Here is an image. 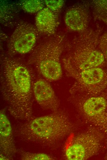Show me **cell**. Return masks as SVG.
Returning a JSON list of instances; mask_svg holds the SVG:
<instances>
[{"instance_id":"cell-5","label":"cell","mask_w":107,"mask_h":160,"mask_svg":"<svg viewBox=\"0 0 107 160\" xmlns=\"http://www.w3.org/2000/svg\"><path fill=\"white\" fill-rule=\"evenodd\" d=\"M69 100L85 121L104 134L107 149V89L97 95H73Z\"/></svg>"},{"instance_id":"cell-16","label":"cell","mask_w":107,"mask_h":160,"mask_svg":"<svg viewBox=\"0 0 107 160\" xmlns=\"http://www.w3.org/2000/svg\"><path fill=\"white\" fill-rule=\"evenodd\" d=\"M21 159L25 160H50L53 158L49 155L41 153H33L26 151L21 149L17 150Z\"/></svg>"},{"instance_id":"cell-4","label":"cell","mask_w":107,"mask_h":160,"mask_svg":"<svg viewBox=\"0 0 107 160\" xmlns=\"http://www.w3.org/2000/svg\"><path fill=\"white\" fill-rule=\"evenodd\" d=\"M64 35L59 34L46 39L32 51L28 60L47 79L55 81L62 75L61 55L66 46Z\"/></svg>"},{"instance_id":"cell-13","label":"cell","mask_w":107,"mask_h":160,"mask_svg":"<svg viewBox=\"0 0 107 160\" xmlns=\"http://www.w3.org/2000/svg\"><path fill=\"white\" fill-rule=\"evenodd\" d=\"M17 8L12 4L5 3L0 6V21L5 26L11 27L17 23L18 17Z\"/></svg>"},{"instance_id":"cell-19","label":"cell","mask_w":107,"mask_h":160,"mask_svg":"<svg viewBox=\"0 0 107 160\" xmlns=\"http://www.w3.org/2000/svg\"><path fill=\"white\" fill-rule=\"evenodd\" d=\"M105 159L107 160V155L105 158Z\"/></svg>"},{"instance_id":"cell-17","label":"cell","mask_w":107,"mask_h":160,"mask_svg":"<svg viewBox=\"0 0 107 160\" xmlns=\"http://www.w3.org/2000/svg\"><path fill=\"white\" fill-rule=\"evenodd\" d=\"M45 3L47 7L54 12L59 11L64 4L63 0H45Z\"/></svg>"},{"instance_id":"cell-7","label":"cell","mask_w":107,"mask_h":160,"mask_svg":"<svg viewBox=\"0 0 107 160\" xmlns=\"http://www.w3.org/2000/svg\"><path fill=\"white\" fill-rule=\"evenodd\" d=\"M75 80L69 90L71 95H97L107 89V70L100 67L77 71H66Z\"/></svg>"},{"instance_id":"cell-2","label":"cell","mask_w":107,"mask_h":160,"mask_svg":"<svg viewBox=\"0 0 107 160\" xmlns=\"http://www.w3.org/2000/svg\"><path fill=\"white\" fill-rule=\"evenodd\" d=\"M75 128L68 114L59 110L51 114L18 124L13 131L22 140L46 148L57 146Z\"/></svg>"},{"instance_id":"cell-15","label":"cell","mask_w":107,"mask_h":160,"mask_svg":"<svg viewBox=\"0 0 107 160\" xmlns=\"http://www.w3.org/2000/svg\"><path fill=\"white\" fill-rule=\"evenodd\" d=\"M21 6L26 12L34 13L39 12L44 8V3L40 0H24L22 2Z\"/></svg>"},{"instance_id":"cell-11","label":"cell","mask_w":107,"mask_h":160,"mask_svg":"<svg viewBox=\"0 0 107 160\" xmlns=\"http://www.w3.org/2000/svg\"><path fill=\"white\" fill-rule=\"evenodd\" d=\"M89 18L87 9L81 5L69 9L65 14L64 21L69 29L73 31L81 32L87 29Z\"/></svg>"},{"instance_id":"cell-8","label":"cell","mask_w":107,"mask_h":160,"mask_svg":"<svg viewBox=\"0 0 107 160\" xmlns=\"http://www.w3.org/2000/svg\"><path fill=\"white\" fill-rule=\"evenodd\" d=\"M38 32L36 28L30 23L23 22L18 24L9 40V50L16 54L29 52L35 45Z\"/></svg>"},{"instance_id":"cell-1","label":"cell","mask_w":107,"mask_h":160,"mask_svg":"<svg viewBox=\"0 0 107 160\" xmlns=\"http://www.w3.org/2000/svg\"><path fill=\"white\" fill-rule=\"evenodd\" d=\"M0 91L7 110L15 118H32V90L28 68L18 60L4 56L1 60Z\"/></svg>"},{"instance_id":"cell-10","label":"cell","mask_w":107,"mask_h":160,"mask_svg":"<svg viewBox=\"0 0 107 160\" xmlns=\"http://www.w3.org/2000/svg\"><path fill=\"white\" fill-rule=\"evenodd\" d=\"M13 131L10 122L5 111L0 113V147L1 154L10 159L17 151L15 146Z\"/></svg>"},{"instance_id":"cell-14","label":"cell","mask_w":107,"mask_h":160,"mask_svg":"<svg viewBox=\"0 0 107 160\" xmlns=\"http://www.w3.org/2000/svg\"><path fill=\"white\" fill-rule=\"evenodd\" d=\"M92 6L94 18L107 24V0H93Z\"/></svg>"},{"instance_id":"cell-6","label":"cell","mask_w":107,"mask_h":160,"mask_svg":"<svg viewBox=\"0 0 107 160\" xmlns=\"http://www.w3.org/2000/svg\"><path fill=\"white\" fill-rule=\"evenodd\" d=\"M106 149V138L104 134L92 126L75 135L65 150L69 160H86Z\"/></svg>"},{"instance_id":"cell-3","label":"cell","mask_w":107,"mask_h":160,"mask_svg":"<svg viewBox=\"0 0 107 160\" xmlns=\"http://www.w3.org/2000/svg\"><path fill=\"white\" fill-rule=\"evenodd\" d=\"M101 33L99 30L87 28L75 36L62 60L65 71L82 70L103 64L105 59L98 46Z\"/></svg>"},{"instance_id":"cell-9","label":"cell","mask_w":107,"mask_h":160,"mask_svg":"<svg viewBox=\"0 0 107 160\" xmlns=\"http://www.w3.org/2000/svg\"><path fill=\"white\" fill-rule=\"evenodd\" d=\"M33 91L36 101L42 108L53 112L59 110V100L46 81L43 79L37 80L33 86Z\"/></svg>"},{"instance_id":"cell-18","label":"cell","mask_w":107,"mask_h":160,"mask_svg":"<svg viewBox=\"0 0 107 160\" xmlns=\"http://www.w3.org/2000/svg\"><path fill=\"white\" fill-rule=\"evenodd\" d=\"M98 47L107 62V31L101 35L98 42Z\"/></svg>"},{"instance_id":"cell-12","label":"cell","mask_w":107,"mask_h":160,"mask_svg":"<svg viewBox=\"0 0 107 160\" xmlns=\"http://www.w3.org/2000/svg\"><path fill=\"white\" fill-rule=\"evenodd\" d=\"M57 21L54 13L47 7L38 13L35 18V24L38 31L46 35L54 34L57 26Z\"/></svg>"}]
</instances>
